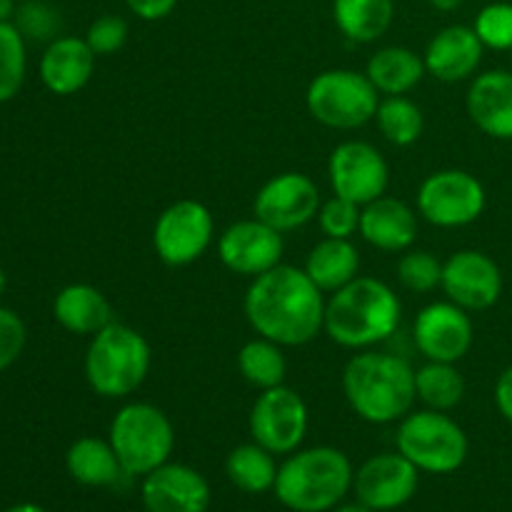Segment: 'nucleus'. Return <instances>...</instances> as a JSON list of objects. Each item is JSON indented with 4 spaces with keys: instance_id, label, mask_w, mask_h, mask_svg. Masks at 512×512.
Instances as JSON below:
<instances>
[{
    "instance_id": "ddd939ff",
    "label": "nucleus",
    "mask_w": 512,
    "mask_h": 512,
    "mask_svg": "<svg viewBox=\"0 0 512 512\" xmlns=\"http://www.w3.org/2000/svg\"><path fill=\"white\" fill-rule=\"evenodd\" d=\"M320 203V188L310 175L278 173L255 193L253 215L285 235L313 223Z\"/></svg>"
},
{
    "instance_id": "a19ab883",
    "label": "nucleus",
    "mask_w": 512,
    "mask_h": 512,
    "mask_svg": "<svg viewBox=\"0 0 512 512\" xmlns=\"http://www.w3.org/2000/svg\"><path fill=\"white\" fill-rule=\"evenodd\" d=\"M428 3L435 10H440V13H453V10H458L463 5V0H428Z\"/></svg>"
},
{
    "instance_id": "bb28decb",
    "label": "nucleus",
    "mask_w": 512,
    "mask_h": 512,
    "mask_svg": "<svg viewBox=\"0 0 512 512\" xmlns=\"http://www.w3.org/2000/svg\"><path fill=\"white\" fill-rule=\"evenodd\" d=\"M333 20L350 43H375L393 25L395 0H333Z\"/></svg>"
},
{
    "instance_id": "4be33fe9",
    "label": "nucleus",
    "mask_w": 512,
    "mask_h": 512,
    "mask_svg": "<svg viewBox=\"0 0 512 512\" xmlns=\"http://www.w3.org/2000/svg\"><path fill=\"white\" fill-rule=\"evenodd\" d=\"M465 110L475 128L495 140H512V70H485L470 80Z\"/></svg>"
},
{
    "instance_id": "9d476101",
    "label": "nucleus",
    "mask_w": 512,
    "mask_h": 512,
    "mask_svg": "<svg viewBox=\"0 0 512 512\" xmlns=\"http://www.w3.org/2000/svg\"><path fill=\"white\" fill-rule=\"evenodd\" d=\"M215 240V218L200 200L183 198L170 203L153 225V248L168 268L198 263Z\"/></svg>"
},
{
    "instance_id": "412c9836",
    "label": "nucleus",
    "mask_w": 512,
    "mask_h": 512,
    "mask_svg": "<svg viewBox=\"0 0 512 512\" xmlns=\"http://www.w3.org/2000/svg\"><path fill=\"white\" fill-rule=\"evenodd\" d=\"M418 218V210L410 208L405 200L385 193L383 198L363 205L358 235L375 250L405 253L418 240Z\"/></svg>"
},
{
    "instance_id": "79ce46f5",
    "label": "nucleus",
    "mask_w": 512,
    "mask_h": 512,
    "mask_svg": "<svg viewBox=\"0 0 512 512\" xmlns=\"http://www.w3.org/2000/svg\"><path fill=\"white\" fill-rule=\"evenodd\" d=\"M15 15V0H0V23Z\"/></svg>"
},
{
    "instance_id": "58836bf2",
    "label": "nucleus",
    "mask_w": 512,
    "mask_h": 512,
    "mask_svg": "<svg viewBox=\"0 0 512 512\" xmlns=\"http://www.w3.org/2000/svg\"><path fill=\"white\" fill-rule=\"evenodd\" d=\"M125 5L145 23H155V20L168 18L178 8V0H125Z\"/></svg>"
},
{
    "instance_id": "b1692460",
    "label": "nucleus",
    "mask_w": 512,
    "mask_h": 512,
    "mask_svg": "<svg viewBox=\"0 0 512 512\" xmlns=\"http://www.w3.org/2000/svg\"><path fill=\"white\" fill-rule=\"evenodd\" d=\"M65 468L75 483L88 485V488H115L130 478L120 465L110 440L93 438V435L78 438L70 445L65 453Z\"/></svg>"
},
{
    "instance_id": "2eb2a0df",
    "label": "nucleus",
    "mask_w": 512,
    "mask_h": 512,
    "mask_svg": "<svg viewBox=\"0 0 512 512\" xmlns=\"http://www.w3.org/2000/svg\"><path fill=\"white\" fill-rule=\"evenodd\" d=\"M285 235L268 223L253 218L230 223L218 235V258L230 273L258 278L283 263Z\"/></svg>"
},
{
    "instance_id": "473e14b6",
    "label": "nucleus",
    "mask_w": 512,
    "mask_h": 512,
    "mask_svg": "<svg viewBox=\"0 0 512 512\" xmlns=\"http://www.w3.org/2000/svg\"><path fill=\"white\" fill-rule=\"evenodd\" d=\"M398 283L408 293L428 295L443 283V260L430 250L410 248L398 260Z\"/></svg>"
},
{
    "instance_id": "f8f14e48",
    "label": "nucleus",
    "mask_w": 512,
    "mask_h": 512,
    "mask_svg": "<svg viewBox=\"0 0 512 512\" xmlns=\"http://www.w3.org/2000/svg\"><path fill=\"white\" fill-rule=\"evenodd\" d=\"M328 183L333 195L363 208L388 193L390 165L368 140H345L328 158Z\"/></svg>"
},
{
    "instance_id": "9b49d317",
    "label": "nucleus",
    "mask_w": 512,
    "mask_h": 512,
    "mask_svg": "<svg viewBox=\"0 0 512 512\" xmlns=\"http://www.w3.org/2000/svg\"><path fill=\"white\" fill-rule=\"evenodd\" d=\"M310 413L303 395L288 385L260 390L248 415L250 438L273 455H290L300 450L308 435Z\"/></svg>"
},
{
    "instance_id": "f704fd0d",
    "label": "nucleus",
    "mask_w": 512,
    "mask_h": 512,
    "mask_svg": "<svg viewBox=\"0 0 512 512\" xmlns=\"http://www.w3.org/2000/svg\"><path fill=\"white\" fill-rule=\"evenodd\" d=\"M473 30L478 33L480 43L485 50H500V53H512V3L498 0L488 3L478 15H475Z\"/></svg>"
},
{
    "instance_id": "a18cd8bd",
    "label": "nucleus",
    "mask_w": 512,
    "mask_h": 512,
    "mask_svg": "<svg viewBox=\"0 0 512 512\" xmlns=\"http://www.w3.org/2000/svg\"><path fill=\"white\" fill-rule=\"evenodd\" d=\"M5 285H8V278H5V270L0 268V298H3L5 293Z\"/></svg>"
},
{
    "instance_id": "39448f33",
    "label": "nucleus",
    "mask_w": 512,
    "mask_h": 512,
    "mask_svg": "<svg viewBox=\"0 0 512 512\" xmlns=\"http://www.w3.org/2000/svg\"><path fill=\"white\" fill-rule=\"evenodd\" d=\"M153 365V350L140 330L110 323L90 338L83 373L90 390L105 400L130 398L143 388Z\"/></svg>"
},
{
    "instance_id": "6ab92c4d",
    "label": "nucleus",
    "mask_w": 512,
    "mask_h": 512,
    "mask_svg": "<svg viewBox=\"0 0 512 512\" xmlns=\"http://www.w3.org/2000/svg\"><path fill=\"white\" fill-rule=\"evenodd\" d=\"M485 45L473 25H448L430 38L423 60L428 75L440 83H463L478 75Z\"/></svg>"
},
{
    "instance_id": "a878e982",
    "label": "nucleus",
    "mask_w": 512,
    "mask_h": 512,
    "mask_svg": "<svg viewBox=\"0 0 512 512\" xmlns=\"http://www.w3.org/2000/svg\"><path fill=\"white\" fill-rule=\"evenodd\" d=\"M303 270L325 295H330L358 278L360 253L353 240L323 238L310 248Z\"/></svg>"
},
{
    "instance_id": "7c9ffc66",
    "label": "nucleus",
    "mask_w": 512,
    "mask_h": 512,
    "mask_svg": "<svg viewBox=\"0 0 512 512\" xmlns=\"http://www.w3.org/2000/svg\"><path fill=\"white\" fill-rule=\"evenodd\" d=\"M375 125L390 145L410 148L423 138L425 115L420 105L410 100L408 95H388V98L380 100Z\"/></svg>"
},
{
    "instance_id": "7ed1b4c3",
    "label": "nucleus",
    "mask_w": 512,
    "mask_h": 512,
    "mask_svg": "<svg viewBox=\"0 0 512 512\" xmlns=\"http://www.w3.org/2000/svg\"><path fill=\"white\" fill-rule=\"evenodd\" d=\"M343 393L350 410L365 423H400L418 403L415 368L403 355L360 350L343 368Z\"/></svg>"
},
{
    "instance_id": "1a4fd4ad",
    "label": "nucleus",
    "mask_w": 512,
    "mask_h": 512,
    "mask_svg": "<svg viewBox=\"0 0 512 512\" xmlns=\"http://www.w3.org/2000/svg\"><path fill=\"white\" fill-rule=\"evenodd\" d=\"M488 205L485 185L473 173L460 168H445L430 173L418 185L415 210L425 223L443 230L468 228Z\"/></svg>"
},
{
    "instance_id": "72a5a7b5",
    "label": "nucleus",
    "mask_w": 512,
    "mask_h": 512,
    "mask_svg": "<svg viewBox=\"0 0 512 512\" xmlns=\"http://www.w3.org/2000/svg\"><path fill=\"white\" fill-rule=\"evenodd\" d=\"M15 28L23 33L25 40H35V43H45L55 40L63 28V18L58 10L45 0H25L15 8L13 15Z\"/></svg>"
},
{
    "instance_id": "dca6fc26",
    "label": "nucleus",
    "mask_w": 512,
    "mask_h": 512,
    "mask_svg": "<svg viewBox=\"0 0 512 512\" xmlns=\"http://www.w3.org/2000/svg\"><path fill=\"white\" fill-rule=\"evenodd\" d=\"M440 290L468 313H483L503 295V270L483 250H458L443 263Z\"/></svg>"
},
{
    "instance_id": "37998d69",
    "label": "nucleus",
    "mask_w": 512,
    "mask_h": 512,
    "mask_svg": "<svg viewBox=\"0 0 512 512\" xmlns=\"http://www.w3.org/2000/svg\"><path fill=\"white\" fill-rule=\"evenodd\" d=\"M330 512H373V510L365 508L363 503H353V505H335Z\"/></svg>"
},
{
    "instance_id": "f257e3e1",
    "label": "nucleus",
    "mask_w": 512,
    "mask_h": 512,
    "mask_svg": "<svg viewBox=\"0 0 512 512\" xmlns=\"http://www.w3.org/2000/svg\"><path fill=\"white\" fill-rule=\"evenodd\" d=\"M325 300L328 295L303 268L280 263L250 280L243 310L255 335L283 348H303L323 333Z\"/></svg>"
},
{
    "instance_id": "f03ea898",
    "label": "nucleus",
    "mask_w": 512,
    "mask_h": 512,
    "mask_svg": "<svg viewBox=\"0 0 512 512\" xmlns=\"http://www.w3.org/2000/svg\"><path fill=\"white\" fill-rule=\"evenodd\" d=\"M403 320L400 295L385 280L358 275L325 300L323 333L345 350H370L398 333Z\"/></svg>"
},
{
    "instance_id": "4468645a",
    "label": "nucleus",
    "mask_w": 512,
    "mask_h": 512,
    "mask_svg": "<svg viewBox=\"0 0 512 512\" xmlns=\"http://www.w3.org/2000/svg\"><path fill=\"white\" fill-rule=\"evenodd\" d=\"M473 340V318L448 298L420 308L413 320V343L425 360L460 363L473 348Z\"/></svg>"
},
{
    "instance_id": "f3484780",
    "label": "nucleus",
    "mask_w": 512,
    "mask_h": 512,
    "mask_svg": "<svg viewBox=\"0 0 512 512\" xmlns=\"http://www.w3.org/2000/svg\"><path fill=\"white\" fill-rule=\"evenodd\" d=\"M420 470L400 453H380L365 460L353 478L358 503L365 508L388 512L403 508L418 493Z\"/></svg>"
},
{
    "instance_id": "423d86ee",
    "label": "nucleus",
    "mask_w": 512,
    "mask_h": 512,
    "mask_svg": "<svg viewBox=\"0 0 512 512\" xmlns=\"http://www.w3.org/2000/svg\"><path fill=\"white\" fill-rule=\"evenodd\" d=\"M108 440L130 478H145L165 465L175 450V428L165 410L145 400L120 405L108 428Z\"/></svg>"
},
{
    "instance_id": "c9c22d12",
    "label": "nucleus",
    "mask_w": 512,
    "mask_h": 512,
    "mask_svg": "<svg viewBox=\"0 0 512 512\" xmlns=\"http://www.w3.org/2000/svg\"><path fill=\"white\" fill-rule=\"evenodd\" d=\"M360 205L353 200H345L340 195H330L328 200L320 203L318 210V225L320 233L325 238H340V240H353L360 230Z\"/></svg>"
},
{
    "instance_id": "a211bd4d",
    "label": "nucleus",
    "mask_w": 512,
    "mask_h": 512,
    "mask_svg": "<svg viewBox=\"0 0 512 512\" xmlns=\"http://www.w3.org/2000/svg\"><path fill=\"white\" fill-rule=\"evenodd\" d=\"M140 498L148 512H205L210 505V485L190 465L168 460L145 475Z\"/></svg>"
},
{
    "instance_id": "e433bc0d",
    "label": "nucleus",
    "mask_w": 512,
    "mask_h": 512,
    "mask_svg": "<svg viewBox=\"0 0 512 512\" xmlns=\"http://www.w3.org/2000/svg\"><path fill=\"white\" fill-rule=\"evenodd\" d=\"M128 35L130 28L128 23H125V18L105 13L88 25L85 43L90 45V50H93L98 58H105V55H115L118 50H123L125 43H128Z\"/></svg>"
},
{
    "instance_id": "c03bdc74",
    "label": "nucleus",
    "mask_w": 512,
    "mask_h": 512,
    "mask_svg": "<svg viewBox=\"0 0 512 512\" xmlns=\"http://www.w3.org/2000/svg\"><path fill=\"white\" fill-rule=\"evenodd\" d=\"M5 512H45V510L35 503H20V505H13V508H8Z\"/></svg>"
},
{
    "instance_id": "393cba45",
    "label": "nucleus",
    "mask_w": 512,
    "mask_h": 512,
    "mask_svg": "<svg viewBox=\"0 0 512 512\" xmlns=\"http://www.w3.org/2000/svg\"><path fill=\"white\" fill-rule=\"evenodd\" d=\"M365 75L378 88V93L388 98V95L413 93L423 83L428 70H425L423 55L415 53L413 48L385 45V48H378L370 55L368 65H365Z\"/></svg>"
},
{
    "instance_id": "20e7f679",
    "label": "nucleus",
    "mask_w": 512,
    "mask_h": 512,
    "mask_svg": "<svg viewBox=\"0 0 512 512\" xmlns=\"http://www.w3.org/2000/svg\"><path fill=\"white\" fill-rule=\"evenodd\" d=\"M353 478V463L343 450L315 445L288 455L273 493L293 512H328L350 493Z\"/></svg>"
},
{
    "instance_id": "2f4dec72",
    "label": "nucleus",
    "mask_w": 512,
    "mask_h": 512,
    "mask_svg": "<svg viewBox=\"0 0 512 512\" xmlns=\"http://www.w3.org/2000/svg\"><path fill=\"white\" fill-rule=\"evenodd\" d=\"M28 75V40L13 20L0 23V105L20 93Z\"/></svg>"
},
{
    "instance_id": "cd10ccee",
    "label": "nucleus",
    "mask_w": 512,
    "mask_h": 512,
    "mask_svg": "<svg viewBox=\"0 0 512 512\" xmlns=\"http://www.w3.org/2000/svg\"><path fill=\"white\" fill-rule=\"evenodd\" d=\"M465 390L468 388L458 363L425 360L420 368H415V395L423 408L450 413L465 400Z\"/></svg>"
},
{
    "instance_id": "aec40b11",
    "label": "nucleus",
    "mask_w": 512,
    "mask_h": 512,
    "mask_svg": "<svg viewBox=\"0 0 512 512\" xmlns=\"http://www.w3.org/2000/svg\"><path fill=\"white\" fill-rule=\"evenodd\" d=\"M95 60H98V55L90 50L85 38L58 35V38L45 45L43 55H40V83L53 95H60V98L80 93L93 78Z\"/></svg>"
},
{
    "instance_id": "6e6552de",
    "label": "nucleus",
    "mask_w": 512,
    "mask_h": 512,
    "mask_svg": "<svg viewBox=\"0 0 512 512\" xmlns=\"http://www.w3.org/2000/svg\"><path fill=\"white\" fill-rule=\"evenodd\" d=\"M383 95L365 70L330 68L315 75L305 90V108L315 123L330 130H358L373 123Z\"/></svg>"
},
{
    "instance_id": "4c0bfd02",
    "label": "nucleus",
    "mask_w": 512,
    "mask_h": 512,
    "mask_svg": "<svg viewBox=\"0 0 512 512\" xmlns=\"http://www.w3.org/2000/svg\"><path fill=\"white\" fill-rule=\"evenodd\" d=\"M28 343V328L15 310L0 305V373L18 363Z\"/></svg>"
},
{
    "instance_id": "c85d7f7f",
    "label": "nucleus",
    "mask_w": 512,
    "mask_h": 512,
    "mask_svg": "<svg viewBox=\"0 0 512 512\" xmlns=\"http://www.w3.org/2000/svg\"><path fill=\"white\" fill-rule=\"evenodd\" d=\"M278 468L280 465L275 463V455L255 440L230 450L228 460H225V473H228L230 483L250 495L273 490L275 480H278Z\"/></svg>"
},
{
    "instance_id": "c756f323",
    "label": "nucleus",
    "mask_w": 512,
    "mask_h": 512,
    "mask_svg": "<svg viewBox=\"0 0 512 512\" xmlns=\"http://www.w3.org/2000/svg\"><path fill=\"white\" fill-rule=\"evenodd\" d=\"M238 370L248 385L255 390H270L285 383L288 375V358L283 345L255 335L238 350Z\"/></svg>"
},
{
    "instance_id": "0eeeda50",
    "label": "nucleus",
    "mask_w": 512,
    "mask_h": 512,
    "mask_svg": "<svg viewBox=\"0 0 512 512\" xmlns=\"http://www.w3.org/2000/svg\"><path fill=\"white\" fill-rule=\"evenodd\" d=\"M398 453L405 455L420 473L450 475L468 460L470 443L463 425L440 410H410L395 433Z\"/></svg>"
},
{
    "instance_id": "ea45409f",
    "label": "nucleus",
    "mask_w": 512,
    "mask_h": 512,
    "mask_svg": "<svg viewBox=\"0 0 512 512\" xmlns=\"http://www.w3.org/2000/svg\"><path fill=\"white\" fill-rule=\"evenodd\" d=\"M495 408L512 425V365L495 380Z\"/></svg>"
},
{
    "instance_id": "5701e85b",
    "label": "nucleus",
    "mask_w": 512,
    "mask_h": 512,
    "mask_svg": "<svg viewBox=\"0 0 512 512\" xmlns=\"http://www.w3.org/2000/svg\"><path fill=\"white\" fill-rule=\"evenodd\" d=\"M53 318L68 333L93 338L95 333L113 323V305L95 285L70 283L55 295Z\"/></svg>"
}]
</instances>
